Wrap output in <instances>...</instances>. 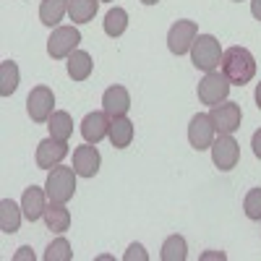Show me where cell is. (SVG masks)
<instances>
[{"label":"cell","mask_w":261,"mask_h":261,"mask_svg":"<svg viewBox=\"0 0 261 261\" xmlns=\"http://www.w3.org/2000/svg\"><path fill=\"white\" fill-rule=\"evenodd\" d=\"M230 86H232V84L227 81L225 73L209 71V73L199 81V99H201V105H209V107L222 105V102L227 99V94H230Z\"/></svg>","instance_id":"5b68a950"},{"label":"cell","mask_w":261,"mask_h":261,"mask_svg":"<svg viewBox=\"0 0 261 261\" xmlns=\"http://www.w3.org/2000/svg\"><path fill=\"white\" fill-rule=\"evenodd\" d=\"M251 146H253V154L261 160V128L253 134V139H251Z\"/></svg>","instance_id":"f546056e"},{"label":"cell","mask_w":261,"mask_h":261,"mask_svg":"<svg viewBox=\"0 0 261 261\" xmlns=\"http://www.w3.org/2000/svg\"><path fill=\"white\" fill-rule=\"evenodd\" d=\"M18 89V65L13 60H3L0 63V94L11 97Z\"/></svg>","instance_id":"cb8c5ba5"},{"label":"cell","mask_w":261,"mask_h":261,"mask_svg":"<svg viewBox=\"0 0 261 261\" xmlns=\"http://www.w3.org/2000/svg\"><path fill=\"white\" fill-rule=\"evenodd\" d=\"M102 110L110 115V118L125 115L130 110V94H128L125 86H120V84L107 86L105 94H102Z\"/></svg>","instance_id":"4fadbf2b"},{"label":"cell","mask_w":261,"mask_h":261,"mask_svg":"<svg viewBox=\"0 0 261 261\" xmlns=\"http://www.w3.org/2000/svg\"><path fill=\"white\" fill-rule=\"evenodd\" d=\"M47 128H50V136L58 139V141H68L71 134H73V120L65 110H55L53 118L47 120Z\"/></svg>","instance_id":"7402d4cb"},{"label":"cell","mask_w":261,"mask_h":261,"mask_svg":"<svg viewBox=\"0 0 261 261\" xmlns=\"http://www.w3.org/2000/svg\"><path fill=\"white\" fill-rule=\"evenodd\" d=\"M162 261H186L188 258V246L183 235H170L162 243Z\"/></svg>","instance_id":"603a6c76"},{"label":"cell","mask_w":261,"mask_h":261,"mask_svg":"<svg viewBox=\"0 0 261 261\" xmlns=\"http://www.w3.org/2000/svg\"><path fill=\"white\" fill-rule=\"evenodd\" d=\"M99 165H102V157L97 151V144H86L73 151V170L79 178H94L99 172Z\"/></svg>","instance_id":"7c38bea8"},{"label":"cell","mask_w":261,"mask_h":261,"mask_svg":"<svg viewBox=\"0 0 261 261\" xmlns=\"http://www.w3.org/2000/svg\"><path fill=\"white\" fill-rule=\"evenodd\" d=\"M27 113L34 123H47L55 113V94L50 86H34L27 97Z\"/></svg>","instance_id":"8992f818"},{"label":"cell","mask_w":261,"mask_h":261,"mask_svg":"<svg viewBox=\"0 0 261 261\" xmlns=\"http://www.w3.org/2000/svg\"><path fill=\"white\" fill-rule=\"evenodd\" d=\"M191 60L199 71L209 73V71H217V65L222 63V47L220 42H217V37L212 34H199L191 47Z\"/></svg>","instance_id":"3957f363"},{"label":"cell","mask_w":261,"mask_h":261,"mask_svg":"<svg viewBox=\"0 0 261 261\" xmlns=\"http://www.w3.org/2000/svg\"><path fill=\"white\" fill-rule=\"evenodd\" d=\"M235 3H241V0H235Z\"/></svg>","instance_id":"836d02e7"},{"label":"cell","mask_w":261,"mask_h":261,"mask_svg":"<svg viewBox=\"0 0 261 261\" xmlns=\"http://www.w3.org/2000/svg\"><path fill=\"white\" fill-rule=\"evenodd\" d=\"M134 123H130L125 115H118V118H110V134H107V139L113 141L115 149H125L130 146V141H134Z\"/></svg>","instance_id":"2e32d148"},{"label":"cell","mask_w":261,"mask_h":261,"mask_svg":"<svg viewBox=\"0 0 261 261\" xmlns=\"http://www.w3.org/2000/svg\"><path fill=\"white\" fill-rule=\"evenodd\" d=\"M79 42H81V32L76 27H58L47 39V53L53 60L68 58L71 53L79 50Z\"/></svg>","instance_id":"52a82bcc"},{"label":"cell","mask_w":261,"mask_h":261,"mask_svg":"<svg viewBox=\"0 0 261 261\" xmlns=\"http://www.w3.org/2000/svg\"><path fill=\"white\" fill-rule=\"evenodd\" d=\"M21 214H24V209L16 206L11 199H3L0 201V230L6 235H13L21 227Z\"/></svg>","instance_id":"d6986e66"},{"label":"cell","mask_w":261,"mask_h":261,"mask_svg":"<svg viewBox=\"0 0 261 261\" xmlns=\"http://www.w3.org/2000/svg\"><path fill=\"white\" fill-rule=\"evenodd\" d=\"M243 212L248 220L261 222V188H251L243 199Z\"/></svg>","instance_id":"4316f807"},{"label":"cell","mask_w":261,"mask_h":261,"mask_svg":"<svg viewBox=\"0 0 261 261\" xmlns=\"http://www.w3.org/2000/svg\"><path fill=\"white\" fill-rule=\"evenodd\" d=\"M214 125H212V118L209 113H196L188 123V141L196 151H204V149H212L214 144Z\"/></svg>","instance_id":"30bf717a"},{"label":"cell","mask_w":261,"mask_h":261,"mask_svg":"<svg viewBox=\"0 0 261 261\" xmlns=\"http://www.w3.org/2000/svg\"><path fill=\"white\" fill-rule=\"evenodd\" d=\"M71 258H73V251H71V243L65 238L53 241L45 251V261H71Z\"/></svg>","instance_id":"484cf974"},{"label":"cell","mask_w":261,"mask_h":261,"mask_svg":"<svg viewBox=\"0 0 261 261\" xmlns=\"http://www.w3.org/2000/svg\"><path fill=\"white\" fill-rule=\"evenodd\" d=\"M21 209H24V217L29 222H37L39 217H45L47 209V191L39 186H29L21 196Z\"/></svg>","instance_id":"9a60e30c"},{"label":"cell","mask_w":261,"mask_h":261,"mask_svg":"<svg viewBox=\"0 0 261 261\" xmlns=\"http://www.w3.org/2000/svg\"><path fill=\"white\" fill-rule=\"evenodd\" d=\"M196 37H199V24L188 21V18H180L167 32V47L172 55H186V53H191Z\"/></svg>","instance_id":"277c9868"},{"label":"cell","mask_w":261,"mask_h":261,"mask_svg":"<svg viewBox=\"0 0 261 261\" xmlns=\"http://www.w3.org/2000/svg\"><path fill=\"white\" fill-rule=\"evenodd\" d=\"M45 225L53 232H65L71 227V212L65 209V204H53L45 209Z\"/></svg>","instance_id":"ffe728a7"},{"label":"cell","mask_w":261,"mask_h":261,"mask_svg":"<svg viewBox=\"0 0 261 261\" xmlns=\"http://www.w3.org/2000/svg\"><path fill=\"white\" fill-rule=\"evenodd\" d=\"M209 118H212V125H214L217 134H235V130L241 128L243 113H241V105L238 102H222V105L212 107Z\"/></svg>","instance_id":"ba28073f"},{"label":"cell","mask_w":261,"mask_h":261,"mask_svg":"<svg viewBox=\"0 0 261 261\" xmlns=\"http://www.w3.org/2000/svg\"><path fill=\"white\" fill-rule=\"evenodd\" d=\"M238 160H241V144L232 139V134H220V139H214L212 144V162L227 172L238 165Z\"/></svg>","instance_id":"9c48e42d"},{"label":"cell","mask_w":261,"mask_h":261,"mask_svg":"<svg viewBox=\"0 0 261 261\" xmlns=\"http://www.w3.org/2000/svg\"><path fill=\"white\" fill-rule=\"evenodd\" d=\"M222 73L227 76L230 84L235 86H246L253 76H256V60L246 47H227L222 53V63H220Z\"/></svg>","instance_id":"6da1fadb"},{"label":"cell","mask_w":261,"mask_h":261,"mask_svg":"<svg viewBox=\"0 0 261 261\" xmlns=\"http://www.w3.org/2000/svg\"><path fill=\"white\" fill-rule=\"evenodd\" d=\"M110 134V115L105 110L102 113H89L81 120V136L86 144H99L102 139H107Z\"/></svg>","instance_id":"5bb4252c"},{"label":"cell","mask_w":261,"mask_h":261,"mask_svg":"<svg viewBox=\"0 0 261 261\" xmlns=\"http://www.w3.org/2000/svg\"><path fill=\"white\" fill-rule=\"evenodd\" d=\"M92 68H94V63H92V55L86 50H76V53L68 55V76L73 81H86L92 76Z\"/></svg>","instance_id":"e0dca14e"},{"label":"cell","mask_w":261,"mask_h":261,"mask_svg":"<svg viewBox=\"0 0 261 261\" xmlns=\"http://www.w3.org/2000/svg\"><path fill=\"white\" fill-rule=\"evenodd\" d=\"M65 13H68V0H42L39 3V21L45 27H58Z\"/></svg>","instance_id":"ac0fdd59"},{"label":"cell","mask_w":261,"mask_h":261,"mask_svg":"<svg viewBox=\"0 0 261 261\" xmlns=\"http://www.w3.org/2000/svg\"><path fill=\"white\" fill-rule=\"evenodd\" d=\"M128 29V13H125V8H110L107 11V16H105V34L107 37H120L123 32Z\"/></svg>","instance_id":"d4e9b609"},{"label":"cell","mask_w":261,"mask_h":261,"mask_svg":"<svg viewBox=\"0 0 261 261\" xmlns=\"http://www.w3.org/2000/svg\"><path fill=\"white\" fill-rule=\"evenodd\" d=\"M141 3H144V6H157L160 0H141Z\"/></svg>","instance_id":"d6a6232c"},{"label":"cell","mask_w":261,"mask_h":261,"mask_svg":"<svg viewBox=\"0 0 261 261\" xmlns=\"http://www.w3.org/2000/svg\"><path fill=\"white\" fill-rule=\"evenodd\" d=\"M99 0H68V18L73 24H89L97 16Z\"/></svg>","instance_id":"44dd1931"},{"label":"cell","mask_w":261,"mask_h":261,"mask_svg":"<svg viewBox=\"0 0 261 261\" xmlns=\"http://www.w3.org/2000/svg\"><path fill=\"white\" fill-rule=\"evenodd\" d=\"M123 261H149V253L144 251V246H141V243H134V246H128V251H125Z\"/></svg>","instance_id":"83f0119b"},{"label":"cell","mask_w":261,"mask_h":261,"mask_svg":"<svg viewBox=\"0 0 261 261\" xmlns=\"http://www.w3.org/2000/svg\"><path fill=\"white\" fill-rule=\"evenodd\" d=\"M13 261H34V251L27 248V246H24V248H18V253L13 256Z\"/></svg>","instance_id":"f1b7e54d"},{"label":"cell","mask_w":261,"mask_h":261,"mask_svg":"<svg viewBox=\"0 0 261 261\" xmlns=\"http://www.w3.org/2000/svg\"><path fill=\"white\" fill-rule=\"evenodd\" d=\"M251 13L256 21H261V0H251Z\"/></svg>","instance_id":"4dcf8cb0"},{"label":"cell","mask_w":261,"mask_h":261,"mask_svg":"<svg viewBox=\"0 0 261 261\" xmlns=\"http://www.w3.org/2000/svg\"><path fill=\"white\" fill-rule=\"evenodd\" d=\"M45 191H47V199L53 204H68L76 193V170L73 165L71 167H60L55 165L47 175V183H45Z\"/></svg>","instance_id":"7a4b0ae2"},{"label":"cell","mask_w":261,"mask_h":261,"mask_svg":"<svg viewBox=\"0 0 261 261\" xmlns=\"http://www.w3.org/2000/svg\"><path fill=\"white\" fill-rule=\"evenodd\" d=\"M253 99H256V107L261 110V81L256 84V92H253Z\"/></svg>","instance_id":"1f68e13d"},{"label":"cell","mask_w":261,"mask_h":261,"mask_svg":"<svg viewBox=\"0 0 261 261\" xmlns=\"http://www.w3.org/2000/svg\"><path fill=\"white\" fill-rule=\"evenodd\" d=\"M68 157V141H58V139H45L37 144V167L42 170H53Z\"/></svg>","instance_id":"8fae6325"}]
</instances>
